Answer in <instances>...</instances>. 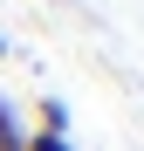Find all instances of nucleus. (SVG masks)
<instances>
[{
    "label": "nucleus",
    "instance_id": "1",
    "mask_svg": "<svg viewBox=\"0 0 144 151\" xmlns=\"http://www.w3.org/2000/svg\"><path fill=\"white\" fill-rule=\"evenodd\" d=\"M34 131H55V137H69V103H62V96H41V110H34Z\"/></svg>",
    "mask_w": 144,
    "mask_h": 151
},
{
    "label": "nucleus",
    "instance_id": "2",
    "mask_svg": "<svg viewBox=\"0 0 144 151\" xmlns=\"http://www.w3.org/2000/svg\"><path fill=\"white\" fill-rule=\"evenodd\" d=\"M28 151H76V137H55V131H34L28 124Z\"/></svg>",
    "mask_w": 144,
    "mask_h": 151
},
{
    "label": "nucleus",
    "instance_id": "3",
    "mask_svg": "<svg viewBox=\"0 0 144 151\" xmlns=\"http://www.w3.org/2000/svg\"><path fill=\"white\" fill-rule=\"evenodd\" d=\"M0 62H7V35H0Z\"/></svg>",
    "mask_w": 144,
    "mask_h": 151
}]
</instances>
